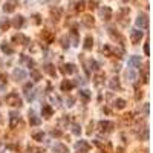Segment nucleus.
Here are the masks:
<instances>
[{"mask_svg":"<svg viewBox=\"0 0 153 153\" xmlns=\"http://www.w3.org/2000/svg\"><path fill=\"white\" fill-rule=\"evenodd\" d=\"M32 138H34L35 141H43L44 133H43V132H37V133H34V135H32Z\"/></svg>","mask_w":153,"mask_h":153,"instance_id":"nucleus-30","label":"nucleus"},{"mask_svg":"<svg viewBox=\"0 0 153 153\" xmlns=\"http://www.w3.org/2000/svg\"><path fill=\"white\" fill-rule=\"evenodd\" d=\"M60 124H63V125H67V124H69V118H67V116H65V118H61V120H60Z\"/></svg>","mask_w":153,"mask_h":153,"instance_id":"nucleus-44","label":"nucleus"},{"mask_svg":"<svg viewBox=\"0 0 153 153\" xmlns=\"http://www.w3.org/2000/svg\"><path fill=\"white\" fill-rule=\"evenodd\" d=\"M20 121V115L17 113V112H11V123H9V125H11V129H14L15 125H17V123Z\"/></svg>","mask_w":153,"mask_h":153,"instance_id":"nucleus-20","label":"nucleus"},{"mask_svg":"<svg viewBox=\"0 0 153 153\" xmlns=\"http://www.w3.org/2000/svg\"><path fill=\"white\" fill-rule=\"evenodd\" d=\"M80 95L83 96V100H84V101H87L89 98H91V92H89V91H81V92H80Z\"/></svg>","mask_w":153,"mask_h":153,"instance_id":"nucleus-33","label":"nucleus"},{"mask_svg":"<svg viewBox=\"0 0 153 153\" xmlns=\"http://www.w3.org/2000/svg\"><path fill=\"white\" fill-rule=\"evenodd\" d=\"M61 46L65 48V49H67V48H69V38L63 37V38H61Z\"/></svg>","mask_w":153,"mask_h":153,"instance_id":"nucleus-37","label":"nucleus"},{"mask_svg":"<svg viewBox=\"0 0 153 153\" xmlns=\"http://www.w3.org/2000/svg\"><path fill=\"white\" fill-rule=\"evenodd\" d=\"M23 23H25V17H23V15H17V17H14L12 22H11V25L14 26V28H17V29L22 28Z\"/></svg>","mask_w":153,"mask_h":153,"instance_id":"nucleus-12","label":"nucleus"},{"mask_svg":"<svg viewBox=\"0 0 153 153\" xmlns=\"http://www.w3.org/2000/svg\"><path fill=\"white\" fill-rule=\"evenodd\" d=\"M6 103L9 104V106H14V107H22V98L19 96V94L17 92H11V94H8L6 95Z\"/></svg>","mask_w":153,"mask_h":153,"instance_id":"nucleus-1","label":"nucleus"},{"mask_svg":"<svg viewBox=\"0 0 153 153\" xmlns=\"http://www.w3.org/2000/svg\"><path fill=\"white\" fill-rule=\"evenodd\" d=\"M141 63H142V60H141L139 55H132L129 58V66L130 67H141Z\"/></svg>","mask_w":153,"mask_h":153,"instance_id":"nucleus-9","label":"nucleus"},{"mask_svg":"<svg viewBox=\"0 0 153 153\" xmlns=\"http://www.w3.org/2000/svg\"><path fill=\"white\" fill-rule=\"evenodd\" d=\"M109 87L112 89V91H116V89H121V84H120V80L118 77H113L109 80Z\"/></svg>","mask_w":153,"mask_h":153,"instance_id":"nucleus-16","label":"nucleus"},{"mask_svg":"<svg viewBox=\"0 0 153 153\" xmlns=\"http://www.w3.org/2000/svg\"><path fill=\"white\" fill-rule=\"evenodd\" d=\"M75 66L72 65V63H69V65H65L61 67V72H65V74H67V75H70V74H75Z\"/></svg>","mask_w":153,"mask_h":153,"instance_id":"nucleus-18","label":"nucleus"},{"mask_svg":"<svg viewBox=\"0 0 153 153\" xmlns=\"http://www.w3.org/2000/svg\"><path fill=\"white\" fill-rule=\"evenodd\" d=\"M23 91H25V94H28V92H31V91H32V84H31V83H28V84H25V87H23Z\"/></svg>","mask_w":153,"mask_h":153,"instance_id":"nucleus-39","label":"nucleus"},{"mask_svg":"<svg viewBox=\"0 0 153 153\" xmlns=\"http://www.w3.org/2000/svg\"><path fill=\"white\" fill-rule=\"evenodd\" d=\"M94 48V38L91 37V35H87L86 40H84V49L86 51H91Z\"/></svg>","mask_w":153,"mask_h":153,"instance_id":"nucleus-25","label":"nucleus"},{"mask_svg":"<svg viewBox=\"0 0 153 153\" xmlns=\"http://www.w3.org/2000/svg\"><path fill=\"white\" fill-rule=\"evenodd\" d=\"M74 101H75V100H74L72 96H69L67 100H66V103H67V106H69V107H70V106H74Z\"/></svg>","mask_w":153,"mask_h":153,"instance_id":"nucleus-46","label":"nucleus"},{"mask_svg":"<svg viewBox=\"0 0 153 153\" xmlns=\"http://www.w3.org/2000/svg\"><path fill=\"white\" fill-rule=\"evenodd\" d=\"M103 54H106V55H110V46H103Z\"/></svg>","mask_w":153,"mask_h":153,"instance_id":"nucleus-42","label":"nucleus"},{"mask_svg":"<svg viewBox=\"0 0 153 153\" xmlns=\"http://www.w3.org/2000/svg\"><path fill=\"white\" fill-rule=\"evenodd\" d=\"M44 3H55V2H60V0H41Z\"/></svg>","mask_w":153,"mask_h":153,"instance_id":"nucleus-48","label":"nucleus"},{"mask_svg":"<svg viewBox=\"0 0 153 153\" xmlns=\"http://www.w3.org/2000/svg\"><path fill=\"white\" fill-rule=\"evenodd\" d=\"M17 5H19V2H17V0H6V3H5V6H3V11H5L6 14L14 12V9H15Z\"/></svg>","mask_w":153,"mask_h":153,"instance_id":"nucleus-5","label":"nucleus"},{"mask_svg":"<svg viewBox=\"0 0 153 153\" xmlns=\"http://www.w3.org/2000/svg\"><path fill=\"white\" fill-rule=\"evenodd\" d=\"M72 132H74V135H80L81 133V127H80L78 124H74L72 125Z\"/></svg>","mask_w":153,"mask_h":153,"instance_id":"nucleus-35","label":"nucleus"},{"mask_svg":"<svg viewBox=\"0 0 153 153\" xmlns=\"http://www.w3.org/2000/svg\"><path fill=\"white\" fill-rule=\"evenodd\" d=\"M41 115L44 116V118H51V116L54 115V109H52L49 104H43V107H41Z\"/></svg>","mask_w":153,"mask_h":153,"instance_id":"nucleus-10","label":"nucleus"},{"mask_svg":"<svg viewBox=\"0 0 153 153\" xmlns=\"http://www.w3.org/2000/svg\"><path fill=\"white\" fill-rule=\"evenodd\" d=\"M12 41H14V43H19V44H23V46H26V44L31 43L29 37H26V35H23V34H15V35H12Z\"/></svg>","mask_w":153,"mask_h":153,"instance_id":"nucleus-3","label":"nucleus"},{"mask_svg":"<svg viewBox=\"0 0 153 153\" xmlns=\"http://www.w3.org/2000/svg\"><path fill=\"white\" fill-rule=\"evenodd\" d=\"M89 69H92V70H98V63L95 60H89Z\"/></svg>","mask_w":153,"mask_h":153,"instance_id":"nucleus-32","label":"nucleus"},{"mask_svg":"<svg viewBox=\"0 0 153 153\" xmlns=\"http://www.w3.org/2000/svg\"><path fill=\"white\" fill-rule=\"evenodd\" d=\"M20 61H22V63H25V65L28 66L29 69H32V67L35 66L34 60H32V58H29L28 55H25V54H22V55H20Z\"/></svg>","mask_w":153,"mask_h":153,"instance_id":"nucleus-13","label":"nucleus"},{"mask_svg":"<svg viewBox=\"0 0 153 153\" xmlns=\"http://www.w3.org/2000/svg\"><path fill=\"white\" fill-rule=\"evenodd\" d=\"M31 77L35 80V81H40V80H41V74H40V72L37 70V69H31Z\"/></svg>","mask_w":153,"mask_h":153,"instance_id":"nucleus-28","label":"nucleus"},{"mask_svg":"<svg viewBox=\"0 0 153 153\" xmlns=\"http://www.w3.org/2000/svg\"><path fill=\"white\" fill-rule=\"evenodd\" d=\"M52 149H54V152H55V153H69V149L65 146V144H61V142H57Z\"/></svg>","mask_w":153,"mask_h":153,"instance_id":"nucleus-15","label":"nucleus"},{"mask_svg":"<svg viewBox=\"0 0 153 153\" xmlns=\"http://www.w3.org/2000/svg\"><path fill=\"white\" fill-rule=\"evenodd\" d=\"M29 152H32V153H44L41 149H37V147H29Z\"/></svg>","mask_w":153,"mask_h":153,"instance_id":"nucleus-40","label":"nucleus"},{"mask_svg":"<svg viewBox=\"0 0 153 153\" xmlns=\"http://www.w3.org/2000/svg\"><path fill=\"white\" fill-rule=\"evenodd\" d=\"M125 100H123V98H116L115 100V103H113V106L116 107V109H120V110H123V109H125Z\"/></svg>","mask_w":153,"mask_h":153,"instance_id":"nucleus-22","label":"nucleus"},{"mask_svg":"<svg viewBox=\"0 0 153 153\" xmlns=\"http://www.w3.org/2000/svg\"><path fill=\"white\" fill-rule=\"evenodd\" d=\"M72 87H74V83H70L69 80H65V81L61 83V91L63 92H69Z\"/></svg>","mask_w":153,"mask_h":153,"instance_id":"nucleus-24","label":"nucleus"},{"mask_svg":"<svg viewBox=\"0 0 153 153\" xmlns=\"http://www.w3.org/2000/svg\"><path fill=\"white\" fill-rule=\"evenodd\" d=\"M9 26H11V22L6 20V19H3L2 22H0V31H8Z\"/></svg>","mask_w":153,"mask_h":153,"instance_id":"nucleus-29","label":"nucleus"},{"mask_svg":"<svg viewBox=\"0 0 153 153\" xmlns=\"http://www.w3.org/2000/svg\"><path fill=\"white\" fill-rule=\"evenodd\" d=\"M0 2H2V0H0Z\"/></svg>","mask_w":153,"mask_h":153,"instance_id":"nucleus-49","label":"nucleus"},{"mask_svg":"<svg viewBox=\"0 0 153 153\" xmlns=\"http://www.w3.org/2000/svg\"><path fill=\"white\" fill-rule=\"evenodd\" d=\"M127 78H130V81H135V80H136V74H135L133 70H127Z\"/></svg>","mask_w":153,"mask_h":153,"instance_id":"nucleus-36","label":"nucleus"},{"mask_svg":"<svg viewBox=\"0 0 153 153\" xmlns=\"http://www.w3.org/2000/svg\"><path fill=\"white\" fill-rule=\"evenodd\" d=\"M75 149L80 152V153H87L89 150H91V146H89L87 141H78L75 144Z\"/></svg>","mask_w":153,"mask_h":153,"instance_id":"nucleus-6","label":"nucleus"},{"mask_svg":"<svg viewBox=\"0 0 153 153\" xmlns=\"http://www.w3.org/2000/svg\"><path fill=\"white\" fill-rule=\"evenodd\" d=\"M40 123H41V120L37 118V116H35L32 112H29V124H31V125H38Z\"/></svg>","mask_w":153,"mask_h":153,"instance_id":"nucleus-26","label":"nucleus"},{"mask_svg":"<svg viewBox=\"0 0 153 153\" xmlns=\"http://www.w3.org/2000/svg\"><path fill=\"white\" fill-rule=\"evenodd\" d=\"M6 84V75L0 72V86H5Z\"/></svg>","mask_w":153,"mask_h":153,"instance_id":"nucleus-38","label":"nucleus"},{"mask_svg":"<svg viewBox=\"0 0 153 153\" xmlns=\"http://www.w3.org/2000/svg\"><path fill=\"white\" fill-rule=\"evenodd\" d=\"M89 5H91V6H89L91 9H95V8H96V0H89Z\"/></svg>","mask_w":153,"mask_h":153,"instance_id":"nucleus-43","label":"nucleus"},{"mask_svg":"<svg viewBox=\"0 0 153 153\" xmlns=\"http://www.w3.org/2000/svg\"><path fill=\"white\" fill-rule=\"evenodd\" d=\"M43 69H44V72H48V74H49L51 77H55V74H57L55 67H54L52 65H46V66H44Z\"/></svg>","mask_w":153,"mask_h":153,"instance_id":"nucleus-27","label":"nucleus"},{"mask_svg":"<svg viewBox=\"0 0 153 153\" xmlns=\"http://www.w3.org/2000/svg\"><path fill=\"white\" fill-rule=\"evenodd\" d=\"M60 15H61V9H60V8H52V9H51V19H52V22H58L60 20Z\"/></svg>","mask_w":153,"mask_h":153,"instance_id":"nucleus-17","label":"nucleus"},{"mask_svg":"<svg viewBox=\"0 0 153 153\" xmlns=\"http://www.w3.org/2000/svg\"><path fill=\"white\" fill-rule=\"evenodd\" d=\"M32 19H34V23H35V25H41V15H40V14H34Z\"/></svg>","mask_w":153,"mask_h":153,"instance_id":"nucleus-34","label":"nucleus"},{"mask_svg":"<svg viewBox=\"0 0 153 153\" xmlns=\"http://www.w3.org/2000/svg\"><path fill=\"white\" fill-rule=\"evenodd\" d=\"M98 127H100L101 132H110L113 129V123H109V121H100L98 123Z\"/></svg>","mask_w":153,"mask_h":153,"instance_id":"nucleus-11","label":"nucleus"},{"mask_svg":"<svg viewBox=\"0 0 153 153\" xmlns=\"http://www.w3.org/2000/svg\"><path fill=\"white\" fill-rule=\"evenodd\" d=\"M12 75H14V80H15V81H22V80L26 78V72H25L22 67H15Z\"/></svg>","mask_w":153,"mask_h":153,"instance_id":"nucleus-8","label":"nucleus"},{"mask_svg":"<svg viewBox=\"0 0 153 153\" xmlns=\"http://www.w3.org/2000/svg\"><path fill=\"white\" fill-rule=\"evenodd\" d=\"M100 15H101V19L104 22H109L112 19V9L109 6H103L101 9H100Z\"/></svg>","mask_w":153,"mask_h":153,"instance_id":"nucleus-4","label":"nucleus"},{"mask_svg":"<svg viewBox=\"0 0 153 153\" xmlns=\"http://www.w3.org/2000/svg\"><path fill=\"white\" fill-rule=\"evenodd\" d=\"M84 8H86V2H84V0H81V2H78V3L75 5V9H77V11H83Z\"/></svg>","mask_w":153,"mask_h":153,"instance_id":"nucleus-31","label":"nucleus"},{"mask_svg":"<svg viewBox=\"0 0 153 153\" xmlns=\"http://www.w3.org/2000/svg\"><path fill=\"white\" fill-rule=\"evenodd\" d=\"M81 22H83V25H84V26H87V28H92L94 23H95V20H94V17H92V15H84L83 19H81Z\"/></svg>","mask_w":153,"mask_h":153,"instance_id":"nucleus-19","label":"nucleus"},{"mask_svg":"<svg viewBox=\"0 0 153 153\" xmlns=\"http://www.w3.org/2000/svg\"><path fill=\"white\" fill-rule=\"evenodd\" d=\"M0 49H2L3 51V54H6V55H12V54H14V49L9 46V43H2V46H0Z\"/></svg>","mask_w":153,"mask_h":153,"instance_id":"nucleus-21","label":"nucleus"},{"mask_svg":"<svg viewBox=\"0 0 153 153\" xmlns=\"http://www.w3.org/2000/svg\"><path fill=\"white\" fill-rule=\"evenodd\" d=\"M107 31H109V35H110V37H112V38H113L115 41L118 40V41H120L121 44L124 43V38L121 37V34H118V32H116V31H115L113 28H109V29H107Z\"/></svg>","mask_w":153,"mask_h":153,"instance_id":"nucleus-14","label":"nucleus"},{"mask_svg":"<svg viewBox=\"0 0 153 153\" xmlns=\"http://www.w3.org/2000/svg\"><path fill=\"white\" fill-rule=\"evenodd\" d=\"M144 37V32L142 31H139V29H133L132 32H130V38H132V43H139L141 41V38Z\"/></svg>","mask_w":153,"mask_h":153,"instance_id":"nucleus-7","label":"nucleus"},{"mask_svg":"<svg viewBox=\"0 0 153 153\" xmlns=\"http://www.w3.org/2000/svg\"><path fill=\"white\" fill-rule=\"evenodd\" d=\"M136 26L141 29H147L149 28V17L147 14H139L136 17Z\"/></svg>","mask_w":153,"mask_h":153,"instance_id":"nucleus-2","label":"nucleus"},{"mask_svg":"<svg viewBox=\"0 0 153 153\" xmlns=\"http://www.w3.org/2000/svg\"><path fill=\"white\" fill-rule=\"evenodd\" d=\"M51 135H52V136H61V132L54 129V130H51Z\"/></svg>","mask_w":153,"mask_h":153,"instance_id":"nucleus-45","label":"nucleus"},{"mask_svg":"<svg viewBox=\"0 0 153 153\" xmlns=\"http://www.w3.org/2000/svg\"><path fill=\"white\" fill-rule=\"evenodd\" d=\"M41 37L44 38V41H46V43H52L54 41V34L51 31H43Z\"/></svg>","mask_w":153,"mask_h":153,"instance_id":"nucleus-23","label":"nucleus"},{"mask_svg":"<svg viewBox=\"0 0 153 153\" xmlns=\"http://www.w3.org/2000/svg\"><path fill=\"white\" fill-rule=\"evenodd\" d=\"M144 54H146V55H150V46H149V43L144 44Z\"/></svg>","mask_w":153,"mask_h":153,"instance_id":"nucleus-41","label":"nucleus"},{"mask_svg":"<svg viewBox=\"0 0 153 153\" xmlns=\"http://www.w3.org/2000/svg\"><path fill=\"white\" fill-rule=\"evenodd\" d=\"M104 78V75H98L95 80H96V81H95V84H101V80Z\"/></svg>","mask_w":153,"mask_h":153,"instance_id":"nucleus-47","label":"nucleus"}]
</instances>
